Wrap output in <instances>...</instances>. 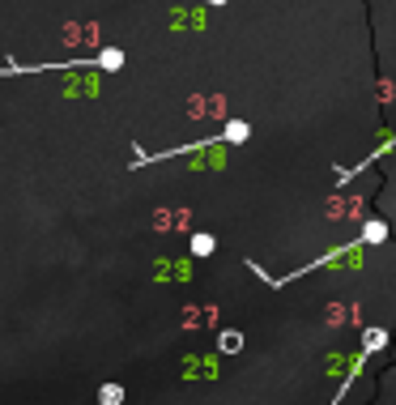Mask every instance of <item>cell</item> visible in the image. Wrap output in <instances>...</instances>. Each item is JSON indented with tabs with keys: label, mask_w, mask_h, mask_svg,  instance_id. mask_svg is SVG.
I'll return each mask as SVG.
<instances>
[{
	"label": "cell",
	"mask_w": 396,
	"mask_h": 405,
	"mask_svg": "<svg viewBox=\"0 0 396 405\" xmlns=\"http://www.w3.org/2000/svg\"><path fill=\"white\" fill-rule=\"evenodd\" d=\"M221 350H239V333H226V337H221Z\"/></svg>",
	"instance_id": "cell-4"
},
{
	"label": "cell",
	"mask_w": 396,
	"mask_h": 405,
	"mask_svg": "<svg viewBox=\"0 0 396 405\" xmlns=\"http://www.w3.org/2000/svg\"><path fill=\"white\" fill-rule=\"evenodd\" d=\"M98 401H103V405H119V401H123V388H119V384H107L103 393H98Z\"/></svg>",
	"instance_id": "cell-1"
},
{
	"label": "cell",
	"mask_w": 396,
	"mask_h": 405,
	"mask_svg": "<svg viewBox=\"0 0 396 405\" xmlns=\"http://www.w3.org/2000/svg\"><path fill=\"white\" fill-rule=\"evenodd\" d=\"M384 235H388V226H384V222H370L366 231H362V239H366V243H379Z\"/></svg>",
	"instance_id": "cell-2"
},
{
	"label": "cell",
	"mask_w": 396,
	"mask_h": 405,
	"mask_svg": "<svg viewBox=\"0 0 396 405\" xmlns=\"http://www.w3.org/2000/svg\"><path fill=\"white\" fill-rule=\"evenodd\" d=\"M192 252H196V256H209V252H213V239H209V235H196V239H192Z\"/></svg>",
	"instance_id": "cell-3"
}]
</instances>
